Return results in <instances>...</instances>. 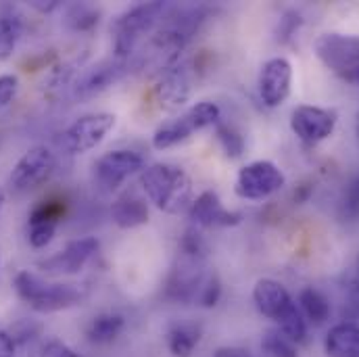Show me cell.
<instances>
[{
  "label": "cell",
  "mask_w": 359,
  "mask_h": 357,
  "mask_svg": "<svg viewBox=\"0 0 359 357\" xmlns=\"http://www.w3.org/2000/svg\"><path fill=\"white\" fill-rule=\"evenodd\" d=\"M117 117L113 113H88L78 117L65 132H63V149L69 155H84L96 149L109 132L115 128Z\"/></svg>",
  "instance_id": "ba28073f"
},
{
  "label": "cell",
  "mask_w": 359,
  "mask_h": 357,
  "mask_svg": "<svg viewBox=\"0 0 359 357\" xmlns=\"http://www.w3.org/2000/svg\"><path fill=\"white\" fill-rule=\"evenodd\" d=\"M337 111L313 105H299L290 113V130L305 144H318L332 136L337 128Z\"/></svg>",
  "instance_id": "30bf717a"
},
{
  "label": "cell",
  "mask_w": 359,
  "mask_h": 357,
  "mask_svg": "<svg viewBox=\"0 0 359 357\" xmlns=\"http://www.w3.org/2000/svg\"><path fill=\"white\" fill-rule=\"evenodd\" d=\"M65 215V203L63 201H44L29 213V222H55L59 224Z\"/></svg>",
  "instance_id": "4dcf8cb0"
},
{
  "label": "cell",
  "mask_w": 359,
  "mask_h": 357,
  "mask_svg": "<svg viewBox=\"0 0 359 357\" xmlns=\"http://www.w3.org/2000/svg\"><path fill=\"white\" fill-rule=\"evenodd\" d=\"M55 170H57L55 153L44 144H36V147L27 149L21 155V159L15 163L11 176H8V186L15 194L32 192L53 178Z\"/></svg>",
  "instance_id": "8992f818"
},
{
  "label": "cell",
  "mask_w": 359,
  "mask_h": 357,
  "mask_svg": "<svg viewBox=\"0 0 359 357\" xmlns=\"http://www.w3.org/2000/svg\"><path fill=\"white\" fill-rule=\"evenodd\" d=\"M21 23L13 17H0V61L8 59L19 42Z\"/></svg>",
  "instance_id": "484cf974"
},
{
  "label": "cell",
  "mask_w": 359,
  "mask_h": 357,
  "mask_svg": "<svg viewBox=\"0 0 359 357\" xmlns=\"http://www.w3.org/2000/svg\"><path fill=\"white\" fill-rule=\"evenodd\" d=\"M59 4H61L59 0H46V2H44V0H34V2H32V6H34L36 11H40V13H50V11H55Z\"/></svg>",
  "instance_id": "d590c367"
},
{
  "label": "cell",
  "mask_w": 359,
  "mask_h": 357,
  "mask_svg": "<svg viewBox=\"0 0 359 357\" xmlns=\"http://www.w3.org/2000/svg\"><path fill=\"white\" fill-rule=\"evenodd\" d=\"M286 184L282 170L268 159L251 161L236 176V194L247 201H264Z\"/></svg>",
  "instance_id": "9c48e42d"
},
{
  "label": "cell",
  "mask_w": 359,
  "mask_h": 357,
  "mask_svg": "<svg viewBox=\"0 0 359 357\" xmlns=\"http://www.w3.org/2000/svg\"><path fill=\"white\" fill-rule=\"evenodd\" d=\"M149 203L147 196H138L134 192H126L121 194L113 207H111V220L115 226L123 228V230H132L138 226H144L149 222Z\"/></svg>",
  "instance_id": "e0dca14e"
},
{
  "label": "cell",
  "mask_w": 359,
  "mask_h": 357,
  "mask_svg": "<svg viewBox=\"0 0 359 357\" xmlns=\"http://www.w3.org/2000/svg\"><path fill=\"white\" fill-rule=\"evenodd\" d=\"M98 17L100 13L88 4H74L67 13V25L76 32H86L98 25Z\"/></svg>",
  "instance_id": "f1b7e54d"
},
{
  "label": "cell",
  "mask_w": 359,
  "mask_h": 357,
  "mask_svg": "<svg viewBox=\"0 0 359 357\" xmlns=\"http://www.w3.org/2000/svg\"><path fill=\"white\" fill-rule=\"evenodd\" d=\"M311 186L309 184H301V186H297V190H294V201L297 203H305L307 198H309V194H311Z\"/></svg>",
  "instance_id": "8d00e7d4"
},
{
  "label": "cell",
  "mask_w": 359,
  "mask_h": 357,
  "mask_svg": "<svg viewBox=\"0 0 359 357\" xmlns=\"http://www.w3.org/2000/svg\"><path fill=\"white\" fill-rule=\"evenodd\" d=\"M192 67L186 63H178L170 69H165L163 74L157 76V84H155V96L159 100V105L163 109H178L182 107L190 94H192Z\"/></svg>",
  "instance_id": "2e32d148"
},
{
  "label": "cell",
  "mask_w": 359,
  "mask_h": 357,
  "mask_svg": "<svg viewBox=\"0 0 359 357\" xmlns=\"http://www.w3.org/2000/svg\"><path fill=\"white\" fill-rule=\"evenodd\" d=\"M0 357H15V339L0 326Z\"/></svg>",
  "instance_id": "836d02e7"
},
{
  "label": "cell",
  "mask_w": 359,
  "mask_h": 357,
  "mask_svg": "<svg viewBox=\"0 0 359 357\" xmlns=\"http://www.w3.org/2000/svg\"><path fill=\"white\" fill-rule=\"evenodd\" d=\"M358 269H359V260H358Z\"/></svg>",
  "instance_id": "60d3db41"
},
{
  "label": "cell",
  "mask_w": 359,
  "mask_h": 357,
  "mask_svg": "<svg viewBox=\"0 0 359 357\" xmlns=\"http://www.w3.org/2000/svg\"><path fill=\"white\" fill-rule=\"evenodd\" d=\"M98 249H100V243L94 236L78 238V241L67 243L55 255L38 262V268L46 276H72V274L82 271V268L98 253Z\"/></svg>",
  "instance_id": "7c38bea8"
},
{
  "label": "cell",
  "mask_w": 359,
  "mask_h": 357,
  "mask_svg": "<svg viewBox=\"0 0 359 357\" xmlns=\"http://www.w3.org/2000/svg\"><path fill=\"white\" fill-rule=\"evenodd\" d=\"M186 213L194 228H234L243 222V213L226 209L222 198L213 190L201 192Z\"/></svg>",
  "instance_id": "4fadbf2b"
},
{
  "label": "cell",
  "mask_w": 359,
  "mask_h": 357,
  "mask_svg": "<svg viewBox=\"0 0 359 357\" xmlns=\"http://www.w3.org/2000/svg\"><path fill=\"white\" fill-rule=\"evenodd\" d=\"M253 301H255V307L259 309V314L273 320L276 324L284 322L299 307L294 303V299L290 297V292L284 288V284H280L273 278L257 280V284L253 288Z\"/></svg>",
  "instance_id": "9a60e30c"
},
{
  "label": "cell",
  "mask_w": 359,
  "mask_h": 357,
  "mask_svg": "<svg viewBox=\"0 0 359 357\" xmlns=\"http://www.w3.org/2000/svg\"><path fill=\"white\" fill-rule=\"evenodd\" d=\"M13 286L21 301H25L34 311L53 314L76 307L84 301L86 292L76 284L65 282H48L27 269L17 271Z\"/></svg>",
  "instance_id": "3957f363"
},
{
  "label": "cell",
  "mask_w": 359,
  "mask_h": 357,
  "mask_svg": "<svg viewBox=\"0 0 359 357\" xmlns=\"http://www.w3.org/2000/svg\"><path fill=\"white\" fill-rule=\"evenodd\" d=\"M4 203H6V192L0 188V211H2V207H4Z\"/></svg>",
  "instance_id": "f35d334b"
},
{
  "label": "cell",
  "mask_w": 359,
  "mask_h": 357,
  "mask_svg": "<svg viewBox=\"0 0 359 357\" xmlns=\"http://www.w3.org/2000/svg\"><path fill=\"white\" fill-rule=\"evenodd\" d=\"M292 86V65L284 57H273L264 63L259 72V96L266 107H280Z\"/></svg>",
  "instance_id": "5bb4252c"
},
{
  "label": "cell",
  "mask_w": 359,
  "mask_h": 357,
  "mask_svg": "<svg viewBox=\"0 0 359 357\" xmlns=\"http://www.w3.org/2000/svg\"><path fill=\"white\" fill-rule=\"evenodd\" d=\"M301 25H303V17H301V13H297V11H286V13L280 17V21H278V27H276V40H278L280 44H286V42L294 36V32H297Z\"/></svg>",
  "instance_id": "1f68e13d"
},
{
  "label": "cell",
  "mask_w": 359,
  "mask_h": 357,
  "mask_svg": "<svg viewBox=\"0 0 359 357\" xmlns=\"http://www.w3.org/2000/svg\"><path fill=\"white\" fill-rule=\"evenodd\" d=\"M59 224L55 222H29L27 226V241L34 249H44L53 243Z\"/></svg>",
  "instance_id": "f546056e"
},
{
  "label": "cell",
  "mask_w": 359,
  "mask_h": 357,
  "mask_svg": "<svg viewBox=\"0 0 359 357\" xmlns=\"http://www.w3.org/2000/svg\"><path fill=\"white\" fill-rule=\"evenodd\" d=\"M178 253L186 260H194V262L205 264V260L209 255V245H207V241H205V236L201 234L198 228L192 226L182 234L178 243Z\"/></svg>",
  "instance_id": "603a6c76"
},
{
  "label": "cell",
  "mask_w": 359,
  "mask_h": 357,
  "mask_svg": "<svg viewBox=\"0 0 359 357\" xmlns=\"http://www.w3.org/2000/svg\"><path fill=\"white\" fill-rule=\"evenodd\" d=\"M144 166L147 163H144V157L140 153L130 151V149H115V151L100 155L94 161L92 176L102 190L113 192L128 178L142 174Z\"/></svg>",
  "instance_id": "52a82bcc"
},
{
  "label": "cell",
  "mask_w": 359,
  "mask_h": 357,
  "mask_svg": "<svg viewBox=\"0 0 359 357\" xmlns=\"http://www.w3.org/2000/svg\"><path fill=\"white\" fill-rule=\"evenodd\" d=\"M297 305H299L303 318L309 320V322L316 324V326L324 324V322L330 318V311H332L330 301L326 299V295L320 292V290L313 288V286H307V288H303V290L299 292V303H297Z\"/></svg>",
  "instance_id": "44dd1931"
},
{
  "label": "cell",
  "mask_w": 359,
  "mask_h": 357,
  "mask_svg": "<svg viewBox=\"0 0 359 357\" xmlns=\"http://www.w3.org/2000/svg\"><path fill=\"white\" fill-rule=\"evenodd\" d=\"M320 63L339 80L359 86V36L328 32L313 44Z\"/></svg>",
  "instance_id": "5b68a950"
},
{
  "label": "cell",
  "mask_w": 359,
  "mask_h": 357,
  "mask_svg": "<svg viewBox=\"0 0 359 357\" xmlns=\"http://www.w3.org/2000/svg\"><path fill=\"white\" fill-rule=\"evenodd\" d=\"M328 357H359V326L341 322L332 326L324 341Z\"/></svg>",
  "instance_id": "ac0fdd59"
},
{
  "label": "cell",
  "mask_w": 359,
  "mask_h": 357,
  "mask_svg": "<svg viewBox=\"0 0 359 357\" xmlns=\"http://www.w3.org/2000/svg\"><path fill=\"white\" fill-rule=\"evenodd\" d=\"M140 186L149 203L159 211L180 215L192 205V178L174 163H153L140 174Z\"/></svg>",
  "instance_id": "6da1fadb"
},
{
  "label": "cell",
  "mask_w": 359,
  "mask_h": 357,
  "mask_svg": "<svg viewBox=\"0 0 359 357\" xmlns=\"http://www.w3.org/2000/svg\"><path fill=\"white\" fill-rule=\"evenodd\" d=\"M219 299H222V280H219L217 271L209 269L203 276L201 284H198L194 303L201 305V307H205V309H211V307H215L219 303Z\"/></svg>",
  "instance_id": "cb8c5ba5"
},
{
  "label": "cell",
  "mask_w": 359,
  "mask_h": 357,
  "mask_svg": "<svg viewBox=\"0 0 359 357\" xmlns=\"http://www.w3.org/2000/svg\"><path fill=\"white\" fill-rule=\"evenodd\" d=\"M19 92V78L13 74L0 76V109L8 107Z\"/></svg>",
  "instance_id": "d6a6232c"
},
{
  "label": "cell",
  "mask_w": 359,
  "mask_h": 357,
  "mask_svg": "<svg viewBox=\"0 0 359 357\" xmlns=\"http://www.w3.org/2000/svg\"><path fill=\"white\" fill-rule=\"evenodd\" d=\"M355 134H358V140H359V115H358V121H355Z\"/></svg>",
  "instance_id": "ab89813d"
},
{
  "label": "cell",
  "mask_w": 359,
  "mask_h": 357,
  "mask_svg": "<svg viewBox=\"0 0 359 357\" xmlns=\"http://www.w3.org/2000/svg\"><path fill=\"white\" fill-rule=\"evenodd\" d=\"M203 339L201 324L194 322H182L170 328L168 332V349L174 357H190L198 347Z\"/></svg>",
  "instance_id": "ffe728a7"
},
{
  "label": "cell",
  "mask_w": 359,
  "mask_h": 357,
  "mask_svg": "<svg viewBox=\"0 0 359 357\" xmlns=\"http://www.w3.org/2000/svg\"><path fill=\"white\" fill-rule=\"evenodd\" d=\"M262 349L268 353L269 357H299L297 353V345L278 328H271L264 335L262 339Z\"/></svg>",
  "instance_id": "d4e9b609"
},
{
  "label": "cell",
  "mask_w": 359,
  "mask_h": 357,
  "mask_svg": "<svg viewBox=\"0 0 359 357\" xmlns=\"http://www.w3.org/2000/svg\"><path fill=\"white\" fill-rule=\"evenodd\" d=\"M123 328H126V318L121 314L104 311L90 320L86 337L94 345H109L123 332Z\"/></svg>",
  "instance_id": "d6986e66"
},
{
  "label": "cell",
  "mask_w": 359,
  "mask_h": 357,
  "mask_svg": "<svg viewBox=\"0 0 359 357\" xmlns=\"http://www.w3.org/2000/svg\"><path fill=\"white\" fill-rule=\"evenodd\" d=\"M351 305H353L355 314L359 316V282L353 286V290H351Z\"/></svg>",
  "instance_id": "74e56055"
},
{
  "label": "cell",
  "mask_w": 359,
  "mask_h": 357,
  "mask_svg": "<svg viewBox=\"0 0 359 357\" xmlns=\"http://www.w3.org/2000/svg\"><path fill=\"white\" fill-rule=\"evenodd\" d=\"M27 357H82L59 339H38L32 343Z\"/></svg>",
  "instance_id": "83f0119b"
},
{
  "label": "cell",
  "mask_w": 359,
  "mask_h": 357,
  "mask_svg": "<svg viewBox=\"0 0 359 357\" xmlns=\"http://www.w3.org/2000/svg\"><path fill=\"white\" fill-rule=\"evenodd\" d=\"M213 357H253L247 349L243 347H219L215 349Z\"/></svg>",
  "instance_id": "e575fe53"
},
{
  "label": "cell",
  "mask_w": 359,
  "mask_h": 357,
  "mask_svg": "<svg viewBox=\"0 0 359 357\" xmlns=\"http://www.w3.org/2000/svg\"><path fill=\"white\" fill-rule=\"evenodd\" d=\"M339 215L345 222H359V176L349 180L345 186L339 203Z\"/></svg>",
  "instance_id": "4316f807"
},
{
  "label": "cell",
  "mask_w": 359,
  "mask_h": 357,
  "mask_svg": "<svg viewBox=\"0 0 359 357\" xmlns=\"http://www.w3.org/2000/svg\"><path fill=\"white\" fill-rule=\"evenodd\" d=\"M168 13L170 4L159 0L142 2L121 13L111 25L115 59H132L134 53L157 32Z\"/></svg>",
  "instance_id": "7a4b0ae2"
},
{
  "label": "cell",
  "mask_w": 359,
  "mask_h": 357,
  "mask_svg": "<svg viewBox=\"0 0 359 357\" xmlns=\"http://www.w3.org/2000/svg\"><path fill=\"white\" fill-rule=\"evenodd\" d=\"M219 119H222L219 105L213 100H201L155 130L153 149L168 151L172 147H178L182 142H186L192 134L207 130V128H215Z\"/></svg>",
  "instance_id": "277c9868"
},
{
  "label": "cell",
  "mask_w": 359,
  "mask_h": 357,
  "mask_svg": "<svg viewBox=\"0 0 359 357\" xmlns=\"http://www.w3.org/2000/svg\"><path fill=\"white\" fill-rule=\"evenodd\" d=\"M213 130H215V138H217L219 147L224 149L226 157H230V159H241V157L245 155L247 142H245L243 132H241L234 123L219 119L217 126H215Z\"/></svg>",
  "instance_id": "7402d4cb"
},
{
  "label": "cell",
  "mask_w": 359,
  "mask_h": 357,
  "mask_svg": "<svg viewBox=\"0 0 359 357\" xmlns=\"http://www.w3.org/2000/svg\"><path fill=\"white\" fill-rule=\"evenodd\" d=\"M132 67V59H109L84 69L74 82V98L88 100L104 90H109L115 82H119Z\"/></svg>",
  "instance_id": "8fae6325"
}]
</instances>
